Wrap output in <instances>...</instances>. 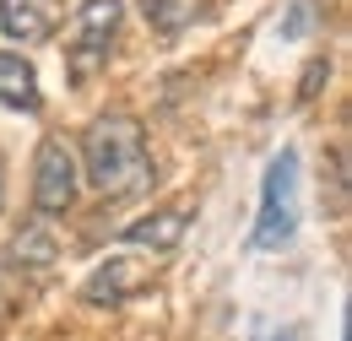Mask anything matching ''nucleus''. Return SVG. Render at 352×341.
<instances>
[{
  "label": "nucleus",
  "instance_id": "nucleus-1",
  "mask_svg": "<svg viewBox=\"0 0 352 341\" xmlns=\"http://www.w3.org/2000/svg\"><path fill=\"white\" fill-rule=\"evenodd\" d=\"M82 179L103 201H131L152 190V152H146V125L114 109V114H98L82 130Z\"/></svg>",
  "mask_w": 352,
  "mask_h": 341
},
{
  "label": "nucleus",
  "instance_id": "nucleus-2",
  "mask_svg": "<svg viewBox=\"0 0 352 341\" xmlns=\"http://www.w3.org/2000/svg\"><path fill=\"white\" fill-rule=\"evenodd\" d=\"M293 233H298V152L282 146V152L265 163L261 217H255L250 244H255V250H287Z\"/></svg>",
  "mask_w": 352,
  "mask_h": 341
},
{
  "label": "nucleus",
  "instance_id": "nucleus-3",
  "mask_svg": "<svg viewBox=\"0 0 352 341\" xmlns=\"http://www.w3.org/2000/svg\"><path fill=\"white\" fill-rule=\"evenodd\" d=\"M120 16H125L120 0H82V6H76V38L65 49L71 82H92V76L109 65V43L120 33Z\"/></svg>",
  "mask_w": 352,
  "mask_h": 341
},
{
  "label": "nucleus",
  "instance_id": "nucleus-4",
  "mask_svg": "<svg viewBox=\"0 0 352 341\" xmlns=\"http://www.w3.org/2000/svg\"><path fill=\"white\" fill-rule=\"evenodd\" d=\"M82 195V168H76V152L60 141V135H44L38 152H33V206L44 217H65Z\"/></svg>",
  "mask_w": 352,
  "mask_h": 341
},
{
  "label": "nucleus",
  "instance_id": "nucleus-5",
  "mask_svg": "<svg viewBox=\"0 0 352 341\" xmlns=\"http://www.w3.org/2000/svg\"><path fill=\"white\" fill-rule=\"evenodd\" d=\"M201 212V201L195 195H184V201H174V206H157V212H146L141 222H131L120 239L131 244V250H152V255H168V250H179L184 244V233H190V217Z\"/></svg>",
  "mask_w": 352,
  "mask_h": 341
},
{
  "label": "nucleus",
  "instance_id": "nucleus-6",
  "mask_svg": "<svg viewBox=\"0 0 352 341\" xmlns=\"http://www.w3.org/2000/svg\"><path fill=\"white\" fill-rule=\"evenodd\" d=\"M152 265H141V260H125V255H109L98 271H92L87 282H82V303H125V298H135V293H146L152 287Z\"/></svg>",
  "mask_w": 352,
  "mask_h": 341
},
{
  "label": "nucleus",
  "instance_id": "nucleus-7",
  "mask_svg": "<svg viewBox=\"0 0 352 341\" xmlns=\"http://www.w3.org/2000/svg\"><path fill=\"white\" fill-rule=\"evenodd\" d=\"M65 22V6L60 0H0V33L11 43H49Z\"/></svg>",
  "mask_w": 352,
  "mask_h": 341
},
{
  "label": "nucleus",
  "instance_id": "nucleus-8",
  "mask_svg": "<svg viewBox=\"0 0 352 341\" xmlns=\"http://www.w3.org/2000/svg\"><path fill=\"white\" fill-rule=\"evenodd\" d=\"M0 103L16 109V114H38V109H44V98H38V71H33L22 54H11V49H0Z\"/></svg>",
  "mask_w": 352,
  "mask_h": 341
},
{
  "label": "nucleus",
  "instance_id": "nucleus-9",
  "mask_svg": "<svg viewBox=\"0 0 352 341\" xmlns=\"http://www.w3.org/2000/svg\"><path fill=\"white\" fill-rule=\"evenodd\" d=\"M141 11H146V22H152V28H163V33H179V28L195 16V6H190V0H141Z\"/></svg>",
  "mask_w": 352,
  "mask_h": 341
},
{
  "label": "nucleus",
  "instance_id": "nucleus-10",
  "mask_svg": "<svg viewBox=\"0 0 352 341\" xmlns=\"http://www.w3.org/2000/svg\"><path fill=\"white\" fill-rule=\"evenodd\" d=\"M309 22H314V0H293V11H287V22H282V38H304Z\"/></svg>",
  "mask_w": 352,
  "mask_h": 341
},
{
  "label": "nucleus",
  "instance_id": "nucleus-11",
  "mask_svg": "<svg viewBox=\"0 0 352 341\" xmlns=\"http://www.w3.org/2000/svg\"><path fill=\"white\" fill-rule=\"evenodd\" d=\"M325 71H331L325 60H314V65H309V71H304V82H298V98H304V103H309V98H314V87H320V76H325Z\"/></svg>",
  "mask_w": 352,
  "mask_h": 341
},
{
  "label": "nucleus",
  "instance_id": "nucleus-12",
  "mask_svg": "<svg viewBox=\"0 0 352 341\" xmlns=\"http://www.w3.org/2000/svg\"><path fill=\"white\" fill-rule=\"evenodd\" d=\"M0 201H6V190H0Z\"/></svg>",
  "mask_w": 352,
  "mask_h": 341
}]
</instances>
